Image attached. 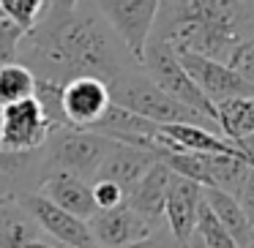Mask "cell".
<instances>
[{"mask_svg": "<svg viewBox=\"0 0 254 248\" xmlns=\"http://www.w3.org/2000/svg\"><path fill=\"white\" fill-rule=\"evenodd\" d=\"M126 248H183V246L167 229L159 226V229H153L148 237H142L139 243H131V246H126Z\"/></svg>", "mask_w": 254, "mask_h": 248, "instance_id": "484cf974", "label": "cell"}, {"mask_svg": "<svg viewBox=\"0 0 254 248\" xmlns=\"http://www.w3.org/2000/svg\"><path fill=\"white\" fill-rule=\"evenodd\" d=\"M41 197L50 199L52 204H58L61 210H66L74 218L88 221L96 213L93 194H90V183L79 180V177L68 175V172H50L41 183Z\"/></svg>", "mask_w": 254, "mask_h": 248, "instance_id": "9a60e30c", "label": "cell"}, {"mask_svg": "<svg viewBox=\"0 0 254 248\" xmlns=\"http://www.w3.org/2000/svg\"><path fill=\"white\" fill-rule=\"evenodd\" d=\"M55 126L36 99L0 109V148L6 155H30L50 142Z\"/></svg>", "mask_w": 254, "mask_h": 248, "instance_id": "52a82bcc", "label": "cell"}, {"mask_svg": "<svg viewBox=\"0 0 254 248\" xmlns=\"http://www.w3.org/2000/svg\"><path fill=\"white\" fill-rule=\"evenodd\" d=\"M107 88H110V99L115 106L134 112V115L156 123V126H181V123H186V126H202L210 128V131H219L208 117L183 106L181 101L170 99L164 90H159L139 68H131V71L115 77Z\"/></svg>", "mask_w": 254, "mask_h": 248, "instance_id": "3957f363", "label": "cell"}, {"mask_svg": "<svg viewBox=\"0 0 254 248\" xmlns=\"http://www.w3.org/2000/svg\"><path fill=\"white\" fill-rule=\"evenodd\" d=\"M22 39H25L22 28H17V25L8 22V19H0V66L17 63Z\"/></svg>", "mask_w": 254, "mask_h": 248, "instance_id": "603a6c76", "label": "cell"}, {"mask_svg": "<svg viewBox=\"0 0 254 248\" xmlns=\"http://www.w3.org/2000/svg\"><path fill=\"white\" fill-rule=\"evenodd\" d=\"M159 3L161 0H96L99 14L112 28V33L121 39L134 63L142 60L145 47L153 36Z\"/></svg>", "mask_w": 254, "mask_h": 248, "instance_id": "8992f818", "label": "cell"}, {"mask_svg": "<svg viewBox=\"0 0 254 248\" xmlns=\"http://www.w3.org/2000/svg\"><path fill=\"white\" fill-rule=\"evenodd\" d=\"M110 88L96 77H77L61 88V115L66 128H93L110 109Z\"/></svg>", "mask_w": 254, "mask_h": 248, "instance_id": "9c48e42d", "label": "cell"}, {"mask_svg": "<svg viewBox=\"0 0 254 248\" xmlns=\"http://www.w3.org/2000/svg\"><path fill=\"white\" fill-rule=\"evenodd\" d=\"M88 226L99 248H126L153 232L126 202L112 210H96L88 218Z\"/></svg>", "mask_w": 254, "mask_h": 248, "instance_id": "8fae6325", "label": "cell"}, {"mask_svg": "<svg viewBox=\"0 0 254 248\" xmlns=\"http://www.w3.org/2000/svg\"><path fill=\"white\" fill-rule=\"evenodd\" d=\"M36 93V77L25 63H8L0 66V109L3 106L19 104L25 99H33Z\"/></svg>", "mask_w": 254, "mask_h": 248, "instance_id": "d6986e66", "label": "cell"}, {"mask_svg": "<svg viewBox=\"0 0 254 248\" xmlns=\"http://www.w3.org/2000/svg\"><path fill=\"white\" fill-rule=\"evenodd\" d=\"M52 153L50 161L55 169L52 172H68L79 180H96L104 155L115 142L96 131H79V128H55L50 137Z\"/></svg>", "mask_w": 254, "mask_h": 248, "instance_id": "5b68a950", "label": "cell"}, {"mask_svg": "<svg viewBox=\"0 0 254 248\" xmlns=\"http://www.w3.org/2000/svg\"><path fill=\"white\" fill-rule=\"evenodd\" d=\"M252 3H254V0H252Z\"/></svg>", "mask_w": 254, "mask_h": 248, "instance_id": "1f68e13d", "label": "cell"}, {"mask_svg": "<svg viewBox=\"0 0 254 248\" xmlns=\"http://www.w3.org/2000/svg\"><path fill=\"white\" fill-rule=\"evenodd\" d=\"M199 202H202V188L197 183L186 180V177H178V175L170 177L167 199H164V221H167V232L181 246L194 235Z\"/></svg>", "mask_w": 254, "mask_h": 248, "instance_id": "7c38bea8", "label": "cell"}, {"mask_svg": "<svg viewBox=\"0 0 254 248\" xmlns=\"http://www.w3.org/2000/svg\"><path fill=\"white\" fill-rule=\"evenodd\" d=\"M238 3H252V0H238Z\"/></svg>", "mask_w": 254, "mask_h": 248, "instance_id": "f1b7e54d", "label": "cell"}, {"mask_svg": "<svg viewBox=\"0 0 254 248\" xmlns=\"http://www.w3.org/2000/svg\"><path fill=\"white\" fill-rule=\"evenodd\" d=\"M202 202L208 204V210L216 215V221L224 226V232L241 248H246L252 243V224L246 221L243 210L238 207L235 197H230L224 191H216V188H202Z\"/></svg>", "mask_w": 254, "mask_h": 248, "instance_id": "e0dca14e", "label": "cell"}, {"mask_svg": "<svg viewBox=\"0 0 254 248\" xmlns=\"http://www.w3.org/2000/svg\"><path fill=\"white\" fill-rule=\"evenodd\" d=\"M183 248H205V246H202V240H199V235H197V232H194V235L189 237L186 243H183Z\"/></svg>", "mask_w": 254, "mask_h": 248, "instance_id": "4316f807", "label": "cell"}, {"mask_svg": "<svg viewBox=\"0 0 254 248\" xmlns=\"http://www.w3.org/2000/svg\"><path fill=\"white\" fill-rule=\"evenodd\" d=\"M227 66L254 90V33H249L246 39L238 44V50L232 52V57H230Z\"/></svg>", "mask_w": 254, "mask_h": 248, "instance_id": "7402d4cb", "label": "cell"}, {"mask_svg": "<svg viewBox=\"0 0 254 248\" xmlns=\"http://www.w3.org/2000/svg\"><path fill=\"white\" fill-rule=\"evenodd\" d=\"M213 120L227 142L246 148L254 139V96H235L213 106Z\"/></svg>", "mask_w": 254, "mask_h": 248, "instance_id": "2e32d148", "label": "cell"}, {"mask_svg": "<svg viewBox=\"0 0 254 248\" xmlns=\"http://www.w3.org/2000/svg\"><path fill=\"white\" fill-rule=\"evenodd\" d=\"M175 57L181 63V68L189 74V79L197 85L199 93L213 106L224 99H235V96H254V90L227 63L210 60V57H202V55H191V52H178Z\"/></svg>", "mask_w": 254, "mask_h": 248, "instance_id": "30bf717a", "label": "cell"}, {"mask_svg": "<svg viewBox=\"0 0 254 248\" xmlns=\"http://www.w3.org/2000/svg\"><path fill=\"white\" fill-rule=\"evenodd\" d=\"M194 232L199 235V240H202L205 248H241V246H238V243L224 232V226L216 221V215L208 210V204H205V202H199L197 226H194Z\"/></svg>", "mask_w": 254, "mask_h": 248, "instance_id": "44dd1931", "label": "cell"}, {"mask_svg": "<svg viewBox=\"0 0 254 248\" xmlns=\"http://www.w3.org/2000/svg\"><path fill=\"white\" fill-rule=\"evenodd\" d=\"M170 177H172V172L167 169L161 161H156V164L142 175V180H139L126 197V204L150 226V229H159L161 218H164V199H167Z\"/></svg>", "mask_w": 254, "mask_h": 248, "instance_id": "5bb4252c", "label": "cell"}, {"mask_svg": "<svg viewBox=\"0 0 254 248\" xmlns=\"http://www.w3.org/2000/svg\"><path fill=\"white\" fill-rule=\"evenodd\" d=\"M235 202H238V207L243 210L246 221L254 226V166L246 172V177H243L241 188H238V194H235Z\"/></svg>", "mask_w": 254, "mask_h": 248, "instance_id": "d4e9b609", "label": "cell"}, {"mask_svg": "<svg viewBox=\"0 0 254 248\" xmlns=\"http://www.w3.org/2000/svg\"><path fill=\"white\" fill-rule=\"evenodd\" d=\"M254 33V3L238 0H161L153 41L172 52H191L230 63L243 39Z\"/></svg>", "mask_w": 254, "mask_h": 248, "instance_id": "7a4b0ae2", "label": "cell"}, {"mask_svg": "<svg viewBox=\"0 0 254 248\" xmlns=\"http://www.w3.org/2000/svg\"><path fill=\"white\" fill-rule=\"evenodd\" d=\"M252 243H254V226H252Z\"/></svg>", "mask_w": 254, "mask_h": 248, "instance_id": "f546056e", "label": "cell"}, {"mask_svg": "<svg viewBox=\"0 0 254 248\" xmlns=\"http://www.w3.org/2000/svg\"><path fill=\"white\" fill-rule=\"evenodd\" d=\"M28 36V66L36 79L66 85L77 77H96L110 85L115 77L131 71L134 57L126 52L99 11L74 8L52 11Z\"/></svg>", "mask_w": 254, "mask_h": 248, "instance_id": "6da1fadb", "label": "cell"}, {"mask_svg": "<svg viewBox=\"0 0 254 248\" xmlns=\"http://www.w3.org/2000/svg\"><path fill=\"white\" fill-rule=\"evenodd\" d=\"M139 71H142L159 90H164L170 99H175V101H181L183 106L199 112V115L208 117V120L216 126V120H213V104H210V101L199 93L197 85L189 79V74L181 68L175 52H172L170 47H164L161 41L150 39L148 47H145L142 60H139Z\"/></svg>", "mask_w": 254, "mask_h": 248, "instance_id": "277c9868", "label": "cell"}, {"mask_svg": "<svg viewBox=\"0 0 254 248\" xmlns=\"http://www.w3.org/2000/svg\"><path fill=\"white\" fill-rule=\"evenodd\" d=\"M47 8V0H0V19H8L25 33L41 22V14Z\"/></svg>", "mask_w": 254, "mask_h": 248, "instance_id": "ffe728a7", "label": "cell"}, {"mask_svg": "<svg viewBox=\"0 0 254 248\" xmlns=\"http://www.w3.org/2000/svg\"><path fill=\"white\" fill-rule=\"evenodd\" d=\"M90 194H93L96 210H112V207H121V204L126 202L123 191L110 180H93L90 183Z\"/></svg>", "mask_w": 254, "mask_h": 248, "instance_id": "cb8c5ba5", "label": "cell"}, {"mask_svg": "<svg viewBox=\"0 0 254 248\" xmlns=\"http://www.w3.org/2000/svg\"><path fill=\"white\" fill-rule=\"evenodd\" d=\"M17 204L25 210V215H28L44 235H52V240H55L52 246H58V248H99L93 240V232H90L88 221L68 215L66 210L52 204L50 199H44L41 194L19 197Z\"/></svg>", "mask_w": 254, "mask_h": 248, "instance_id": "ba28073f", "label": "cell"}, {"mask_svg": "<svg viewBox=\"0 0 254 248\" xmlns=\"http://www.w3.org/2000/svg\"><path fill=\"white\" fill-rule=\"evenodd\" d=\"M246 248H254V243H249V246H246Z\"/></svg>", "mask_w": 254, "mask_h": 248, "instance_id": "4dcf8cb0", "label": "cell"}, {"mask_svg": "<svg viewBox=\"0 0 254 248\" xmlns=\"http://www.w3.org/2000/svg\"><path fill=\"white\" fill-rule=\"evenodd\" d=\"M41 240L39 226L25 215L14 199H0V248H28Z\"/></svg>", "mask_w": 254, "mask_h": 248, "instance_id": "ac0fdd59", "label": "cell"}, {"mask_svg": "<svg viewBox=\"0 0 254 248\" xmlns=\"http://www.w3.org/2000/svg\"><path fill=\"white\" fill-rule=\"evenodd\" d=\"M156 161L159 158H156V153H150V150L115 142L110 148V153L104 155V161H101L99 172H96V180L115 183L123 191V197H128V191L142 180V175L156 164Z\"/></svg>", "mask_w": 254, "mask_h": 248, "instance_id": "4fadbf2b", "label": "cell"}, {"mask_svg": "<svg viewBox=\"0 0 254 248\" xmlns=\"http://www.w3.org/2000/svg\"><path fill=\"white\" fill-rule=\"evenodd\" d=\"M246 150H249V153H252V155H254V139H252V142H249V145H246Z\"/></svg>", "mask_w": 254, "mask_h": 248, "instance_id": "83f0119b", "label": "cell"}]
</instances>
